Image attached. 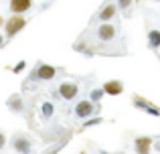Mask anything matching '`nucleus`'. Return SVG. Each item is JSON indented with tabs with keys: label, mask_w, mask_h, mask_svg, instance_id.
Returning <instances> with one entry per match:
<instances>
[{
	"label": "nucleus",
	"mask_w": 160,
	"mask_h": 154,
	"mask_svg": "<svg viewBox=\"0 0 160 154\" xmlns=\"http://www.w3.org/2000/svg\"><path fill=\"white\" fill-rule=\"evenodd\" d=\"M24 27H27V18H24L22 14H12L10 18L4 22V31H6V37H8V39H10V37H14V35H18Z\"/></svg>",
	"instance_id": "1"
},
{
	"label": "nucleus",
	"mask_w": 160,
	"mask_h": 154,
	"mask_svg": "<svg viewBox=\"0 0 160 154\" xmlns=\"http://www.w3.org/2000/svg\"><path fill=\"white\" fill-rule=\"evenodd\" d=\"M134 148H136V154H150V150H152V138H148V136L136 138Z\"/></svg>",
	"instance_id": "2"
},
{
	"label": "nucleus",
	"mask_w": 160,
	"mask_h": 154,
	"mask_svg": "<svg viewBox=\"0 0 160 154\" xmlns=\"http://www.w3.org/2000/svg\"><path fill=\"white\" fill-rule=\"evenodd\" d=\"M32 6V0H10V10L14 14H24Z\"/></svg>",
	"instance_id": "3"
},
{
	"label": "nucleus",
	"mask_w": 160,
	"mask_h": 154,
	"mask_svg": "<svg viewBox=\"0 0 160 154\" xmlns=\"http://www.w3.org/2000/svg\"><path fill=\"white\" fill-rule=\"evenodd\" d=\"M77 85L75 83H61V87H59V93H61V97L65 99H73L75 95H77Z\"/></svg>",
	"instance_id": "4"
},
{
	"label": "nucleus",
	"mask_w": 160,
	"mask_h": 154,
	"mask_svg": "<svg viewBox=\"0 0 160 154\" xmlns=\"http://www.w3.org/2000/svg\"><path fill=\"white\" fill-rule=\"evenodd\" d=\"M55 67H51V65H41L39 69H37V79H43V81H47V79H53L55 77Z\"/></svg>",
	"instance_id": "5"
},
{
	"label": "nucleus",
	"mask_w": 160,
	"mask_h": 154,
	"mask_svg": "<svg viewBox=\"0 0 160 154\" xmlns=\"http://www.w3.org/2000/svg\"><path fill=\"white\" fill-rule=\"evenodd\" d=\"M103 91H106L108 95H120L122 91H124V85H122L120 81H116V79H112V81H108L106 85H103Z\"/></svg>",
	"instance_id": "6"
},
{
	"label": "nucleus",
	"mask_w": 160,
	"mask_h": 154,
	"mask_svg": "<svg viewBox=\"0 0 160 154\" xmlns=\"http://www.w3.org/2000/svg\"><path fill=\"white\" fill-rule=\"evenodd\" d=\"M75 112H77L79 118H87V116L93 114V103H91V102H81V103H77Z\"/></svg>",
	"instance_id": "7"
},
{
	"label": "nucleus",
	"mask_w": 160,
	"mask_h": 154,
	"mask_svg": "<svg viewBox=\"0 0 160 154\" xmlns=\"http://www.w3.org/2000/svg\"><path fill=\"white\" fill-rule=\"evenodd\" d=\"M113 37H116V28H113L112 24L103 22L102 27H99V39L102 41H112Z\"/></svg>",
	"instance_id": "8"
},
{
	"label": "nucleus",
	"mask_w": 160,
	"mask_h": 154,
	"mask_svg": "<svg viewBox=\"0 0 160 154\" xmlns=\"http://www.w3.org/2000/svg\"><path fill=\"white\" fill-rule=\"evenodd\" d=\"M113 14H116V6H113V4H108V6L102 8V12H99V18H102L103 22H108V20L112 18Z\"/></svg>",
	"instance_id": "9"
},
{
	"label": "nucleus",
	"mask_w": 160,
	"mask_h": 154,
	"mask_svg": "<svg viewBox=\"0 0 160 154\" xmlns=\"http://www.w3.org/2000/svg\"><path fill=\"white\" fill-rule=\"evenodd\" d=\"M14 148H16V150H20V152H28V150H31L28 140H24V138H16L14 140Z\"/></svg>",
	"instance_id": "10"
},
{
	"label": "nucleus",
	"mask_w": 160,
	"mask_h": 154,
	"mask_svg": "<svg viewBox=\"0 0 160 154\" xmlns=\"http://www.w3.org/2000/svg\"><path fill=\"white\" fill-rule=\"evenodd\" d=\"M148 41H150V47H158L160 45V31H152L150 37H148Z\"/></svg>",
	"instance_id": "11"
},
{
	"label": "nucleus",
	"mask_w": 160,
	"mask_h": 154,
	"mask_svg": "<svg viewBox=\"0 0 160 154\" xmlns=\"http://www.w3.org/2000/svg\"><path fill=\"white\" fill-rule=\"evenodd\" d=\"M10 107H14V110H20V99L12 97V99H10Z\"/></svg>",
	"instance_id": "12"
},
{
	"label": "nucleus",
	"mask_w": 160,
	"mask_h": 154,
	"mask_svg": "<svg viewBox=\"0 0 160 154\" xmlns=\"http://www.w3.org/2000/svg\"><path fill=\"white\" fill-rule=\"evenodd\" d=\"M4 144H6V136H4L2 132H0V150L4 148Z\"/></svg>",
	"instance_id": "13"
},
{
	"label": "nucleus",
	"mask_w": 160,
	"mask_h": 154,
	"mask_svg": "<svg viewBox=\"0 0 160 154\" xmlns=\"http://www.w3.org/2000/svg\"><path fill=\"white\" fill-rule=\"evenodd\" d=\"M130 2H132V0H120V6L126 8V6H130Z\"/></svg>",
	"instance_id": "14"
},
{
	"label": "nucleus",
	"mask_w": 160,
	"mask_h": 154,
	"mask_svg": "<svg viewBox=\"0 0 160 154\" xmlns=\"http://www.w3.org/2000/svg\"><path fill=\"white\" fill-rule=\"evenodd\" d=\"M2 45H4V37L0 35V47H2Z\"/></svg>",
	"instance_id": "15"
},
{
	"label": "nucleus",
	"mask_w": 160,
	"mask_h": 154,
	"mask_svg": "<svg viewBox=\"0 0 160 154\" xmlns=\"http://www.w3.org/2000/svg\"><path fill=\"white\" fill-rule=\"evenodd\" d=\"M2 22H4V20H2V16H0V27H2Z\"/></svg>",
	"instance_id": "16"
}]
</instances>
